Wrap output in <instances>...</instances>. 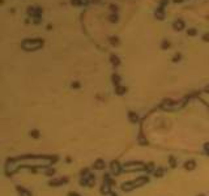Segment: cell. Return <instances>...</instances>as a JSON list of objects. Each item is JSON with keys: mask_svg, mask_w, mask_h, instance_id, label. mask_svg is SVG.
Returning a JSON list of instances; mask_svg holds the SVG:
<instances>
[{"mask_svg": "<svg viewBox=\"0 0 209 196\" xmlns=\"http://www.w3.org/2000/svg\"><path fill=\"white\" fill-rule=\"evenodd\" d=\"M203 39L205 42H209V34H204V37H203Z\"/></svg>", "mask_w": 209, "mask_h": 196, "instance_id": "obj_29", "label": "cell"}, {"mask_svg": "<svg viewBox=\"0 0 209 196\" xmlns=\"http://www.w3.org/2000/svg\"><path fill=\"white\" fill-rule=\"evenodd\" d=\"M68 196H80V195H78L77 192H69V193H68Z\"/></svg>", "mask_w": 209, "mask_h": 196, "instance_id": "obj_30", "label": "cell"}, {"mask_svg": "<svg viewBox=\"0 0 209 196\" xmlns=\"http://www.w3.org/2000/svg\"><path fill=\"white\" fill-rule=\"evenodd\" d=\"M16 190L18 191L20 196H31V192H30V191H28L26 188L21 187V186H17V187H16Z\"/></svg>", "mask_w": 209, "mask_h": 196, "instance_id": "obj_10", "label": "cell"}, {"mask_svg": "<svg viewBox=\"0 0 209 196\" xmlns=\"http://www.w3.org/2000/svg\"><path fill=\"white\" fill-rule=\"evenodd\" d=\"M95 183V175L89 173L88 175L85 176H81V179H80V184L81 186H88V187H93Z\"/></svg>", "mask_w": 209, "mask_h": 196, "instance_id": "obj_4", "label": "cell"}, {"mask_svg": "<svg viewBox=\"0 0 209 196\" xmlns=\"http://www.w3.org/2000/svg\"><path fill=\"white\" fill-rule=\"evenodd\" d=\"M146 165L140 161H132V162H125L123 165V171L133 173V171H145Z\"/></svg>", "mask_w": 209, "mask_h": 196, "instance_id": "obj_3", "label": "cell"}, {"mask_svg": "<svg viewBox=\"0 0 209 196\" xmlns=\"http://www.w3.org/2000/svg\"><path fill=\"white\" fill-rule=\"evenodd\" d=\"M110 43L112 46H116V45H119V39L116 37H110Z\"/></svg>", "mask_w": 209, "mask_h": 196, "instance_id": "obj_21", "label": "cell"}, {"mask_svg": "<svg viewBox=\"0 0 209 196\" xmlns=\"http://www.w3.org/2000/svg\"><path fill=\"white\" fill-rule=\"evenodd\" d=\"M173 28L175 29V30H182V29H184V22L182 21V20H176V21H174V24H173Z\"/></svg>", "mask_w": 209, "mask_h": 196, "instance_id": "obj_11", "label": "cell"}, {"mask_svg": "<svg viewBox=\"0 0 209 196\" xmlns=\"http://www.w3.org/2000/svg\"><path fill=\"white\" fill-rule=\"evenodd\" d=\"M111 80H112V84L115 85V88L119 86V83H120V77H119V75L114 73V75L111 76Z\"/></svg>", "mask_w": 209, "mask_h": 196, "instance_id": "obj_15", "label": "cell"}, {"mask_svg": "<svg viewBox=\"0 0 209 196\" xmlns=\"http://www.w3.org/2000/svg\"><path fill=\"white\" fill-rule=\"evenodd\" d=\"M154 164L153 162H150V164H148L146 165V167H145V171H146V174H149V173H154Z\"/></svg>", "mask_w": 209, "mask_h": 196, "instance_id": "obj_18", "label": "cell"}, {"mask_svg": "<svg viewBox=\"0 0 209 196\" xmlns=\"http://www.w3.org/2000/svg\"><path fill=\"white\" fill-rule=\"evenodd\" d=\"M28 13L31 14L33 17H41L42 9L38 8V7H29V8H28Z\"/></svg>", "mask_w": 209, "mask_h": 196, "instance_id": "obj_7", "label": "cell"}, {"mask_svg": "<svg viewBox=\"0 0 209 196\" xmlns=\"http://www.w3.org/2000/svg\"><path fill=\"white\" fill-rule=\"evenodd\" d=\"M196 33H197L196 29H188V30H187V34H188V35H196Z\"/></svg>", "mask_w": 209, "mask_h": 196, "instance_id": "obj_23", "label": "cell"}, {"mask_svg": "<svg viewBox=\"0 0 209 196\" xmlns=\"http://www.w3.org/2000/svg\"><path fill=\"white\" fill-rule=\"evenodd\" d=\"M110 8H111V11H116V5H111Z\"/></svg>", "mask_w": 209, "mask_h": 196, "instance_id": "obj_34", "label": "cell"}, {"mask_svg": "<svg viewBox=\"0 0 209 196\" xmlns=\"http://www.w3.org/2000/svg\"><path fill=\"white\" fill-rule=\"evenodd\" d=\"M156 17H157L158 20H163V17H165V13H163V7L157 8V11H156Z\"/></svg>", "mask_w": 209, "mask_h": 196, "instance_id": "obj_14", "label": "cell"}, {"mask_svg": "<svg viewBox=\"0 0 209 196\" xmlns=\"http://www.w3.org/2000/svg\"><path fill=\"white\" fill-rule=\"evenodd\" d=\"M110 169H111L112 175L118 176V175H120V173L123 171V165H120V164L115 160V161H111V164H110Z\"/></svg>", "mask_w": 209, "mask_h": 196, "instance_id": "obj_5", "label": "cell"}, {"mask_svg": "<svg viewBox=\"0 0 209 196\" xmlns=\"http://www.w3.org/2000/svg\"><path fill=\"white\" fill-rule=\"evenodd\" d=\"M163 173H165V170L162 169V167H158V169H156L154 170V176H156V178H161V176H163Z\"/></svg>", "mask_w": 209, "mask_h": 196, "instance_id": "obj_16", "label": "cell"}, {"mask_svg": "<svg viewBox=\"0 0 209 196\" xmlns=\"http://www.w3.org/2000/svg\"><path fill=\"white\" fill-rule=\"evenodd\" d=\"M148 182H149V176H148V175H141V176H137V178L133 179V181L124 182V183L122 184V190H123L124 192H130V191H132V190H135V188H139V187L146 184Z\"/></svg>", "mask_w": 209, "mask_h": 196, "instance_id": "obj_1", "label": "cell"}, {"mask_svg": "<svg viewBox=\"0 0 209 196\" xmlns=\"http://www.w3.org/2000/svg\"><path fill=\"white\" fill-rule=\"evenodd\" d=\"M43 39L41 38H34V39H25V41L21 43V47H22L25 51H35L39 50L42 46H43Z\"/></svg>", "mask_w": 209, "mask_h": 196, "instance_id": "obj_2", "label": "cell"}, {"mask_svg": "<svg viewBox=\"0 0 209 196\" xmlns=\"http://www.w3.org/2000/svg\"><path fill=\"white\" fill-rule=\"evenodd\" d=\"M179 59H180V54H176V55L174 56L173 60H174V62H179Z\"/></svg>", "mask_w": 209, "mask_h": 196, "instance_id": "obj_28", "label": "cell"}, {"mask_svg": "<svg viewBox=\"0 0 209 196\" xmlns=\"http://www.w3.org/2000/svg\"><path fill=\"white\" fill-rule=\"evenodd\" d=\"M170 47V42L169 41H163V43H162V48L165 50V48H169Z\"/></svg>", "mask_w": 209, "mask_h": 196, "instance_id": "obj_24", "label": "cell"}, {"mask_svg": "<svg viewBox=\"0 0 209 196\" xmlns=\"http://www.w3.org/2000/svg\"><path fill=\"white\" fill-rule=\"evenodd\" d=\"M93 167H94V170H103L104 167H106V164H104V161H103V160L98 158L97 161H94Z\"/></svg>", "mask_w": 209, "mask_h": 196, "instance_id": "obj_8", "label": "cell"}, {"mask_svg": "<svg viewBox=\"0 0 209 196\" xmlns=\"http://www.w3.org/2000/svg\"><path fill=\"white\" fill-rule=\"evenodd\" d=\"M30 136L34 137V139H38V137H39V131L38 129H31L30 131Z\"/></svg>", "mask_w": 209, "mask_h": 196, "instance_id": "obj_20", "label": "cell"}, {"mask_svg": "<svg viewBox=\"0 0 209 196\" xmlns=\"http://www.w3.org/2000/svg\"><path fill=\"white\" fill-rule=\"evenodd\" d=\"M204 92H205V93H209V84H208V85L205 86V89H204Z\"/></svg>", "mask_w": 209, "mask_h": 196, "instance_id": "obj_33", "label": "cell"}, {"mask_svg": "<svg viewBox=\"0 0 209 196\" xmlns=\"http://www.w3.org/2000/svg\"><path fill=\"white\" fill-rule=\"evenodd\" d=\"M169 164H170V167H176V161H175V158H174V157L173 156H170L169 157Z\"/></svg>", "mask_w": 209, "mask_h": 196, "instance_id": "obj_19", "label": "cell"}, {"mask_svg": "<svg viewBox=\"0 0 209 196\" xmlns=\"http://www.w3.org/2000/svg\"><path fill=\"white\" fill-rule=\"evenodd\" d=\"M71 3H72L73 5H80V4H81V0H71Z\"/></svg>", "mask_w": 209, "mask_h": 196, "instance_id": "obj_26", "label": "cell"}, {"mask_svg": "<svg viewBox=\"0 0 209 196\" xmlns=\"http://www.w3.org/2000/svg\"><path fill=\"white\" fill-rule=\"evenodd\" d=\"M110 21H111V22H116V21H118V16H116V14H111V16H110Z\"/></svg>", "mask_w": 209, "mask_h": 196, "instance_id": "obj_25", "label": "cell"}, {"mask_svg": "<svg viewBox=\"0 0 209 196\" xmlns=\"http://www.w3.org/2000/svg\"><path fill=\"white\" fill-rule=\"evenodd\" d=\"M204 150L208 153V156H209V143H206L205 145H204Z\"/></svg>", "mask_w": 209, "mask_h": 196, "instance_id": "obj_27", "label": "cell"}, {"mask_svg": "<svg viewBox=\"0 0 209 196\" xmlns=\"http://www.w3.org/2000/svg\"><path fill=\"white\" fill-rule=\"evenodd\" d=\"M110 60H111V64L115 66V67H118V66L120 64V59H119L118 55H111V56H110Z\"/></svg>", "mask_w": 209, "mask_h": 196, "instance_id": "obj_13", "label": "cell"}, {"mask_svg": "<svg viewBox=\"0 0 209 196\" xmlns=\"http://www.w3.org/2000/svg\"><path fill=\"white\" fill-rule=\"evenodd\" d=\"M78 86H80L78 83H72V88H78Z\"/></svg>", "mask_w": 209, "mask_h": 196, "instance_id": "obj_31", "label": "cell"}, {"mask_svg": "<svg viewBox=\"0 0 209 196\" xmlns=\"http://www.w3.org/2000/svg\"><path fill=\"white\" fill-rule=\"evenodd\" d=\"M45 174H46L47 176H52V175L55 174V169H54V167H50V169H47V170L45 171Z\"/></svg>", "mask_w": 209, "mask_h": 196, "instance_id": "obj_22", "label": "cell"}, {"mask_svg": "<svg viewBox=\"0 0 209 196\" xmlns=\"http://www.w3.org/2000/svg\"><path fill=\"white\" fill-rule=\"evenodd\" d=\"M128 119H130L131 123H137V122H139V116H137L136 112H133V111H128Z\"/></svg>", "mask_w": 209, "mask_h": 196, "instance_id": "obj_12", "label": "cell"}, {"mask_svg": "<svg viewBox=\"0 0 209 196\" xmlns=\"http://www.w3.org/2000/svg\"><path fill=\"white\" fill-rule=\"evenodd\" d=\"M125 92H127V88H124V86H116L115 88V93L118 94V95H122V94H124Z\"/></svg>", "mask_w": 209, "mask_h": 196, "instance_id": "obj_17", "label": "cell"}, {"mask_svg": "<svg viewBox=\"0 0 209 196\" xmlns=\"http://www.w3.org/2000/svg\"><path fill=\"white\" fill-rule=\"evenodd\" d=\"M68 183V178L67 176H64V178H58V179H51L49 182V186L51 187H60L63 184H67Z\"/></svg>", "mask_w": 209, "mask_h": 196, "instance_id": "obj_6", "label": "cell"}, {"mask_svg": "<svg viewBox=\"0 0 209 196\" xmlns=\"http://www.w3.org/2000/svg\"><path fill=\"white\" fill-rule=\"evenodd\" d=\"M89 3V0H81V4H84V5H86Z\"/></svg>", "mask_w": 209, "mask_h": 196, "instance_id": "obj_32", "label": "cell"}, {"mask_svg": "<svg viewBox=\"0 0 209 196\" xmlns=\"http://www.w3.org/2000/svg\"><path fill=\"white\" fill-rule=\"evenodd\" d=\"M184 169L188 170V171H191L194 169H196V162L194 160H190V161H186L184 162Z\"/></svg>", "mask_w": 209, "mask_h": 196, "instance_id": "obj_9", "label": "cell"}, {"mask_svg": "<svg viewBox=\"0 0 209 196\" xmlns=\"http://www.w3.org/2000/svg\"><path fill=\"white\" fill-rule=\"evenodd\" d=\"M197 196H205V195H203V193H200V195H197Z\"/></svg>", "mask_w": 209, "mask_h": 196, "instance_id": "obj_35", "label": "cell"}]
</instances>
